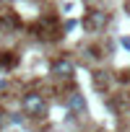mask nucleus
Segmentation results:
<instances>
[{
  "label": "nucleus",
  "mask_w": 130,
  "mask_h": 132,
  "mask_svg": "<svg viewBox=\"0 0 130 132\" xmlns=\"http://www.w3.org/2000/svg\"><path fill=\"white\" fill-rule=\"evenodd\" d=\"M21 109H24V114H26V117L39 119V117L47 111V101H44V96H42V93L31 91V93H26V96L21 98Z\"/></svg>",
  "instance_id": "1"
},
{
  "label": "nucleus",
  "mask_w": 130,
  "mask_h": 132,
  "mask_svg": "<svg viewBox=\"0 0 130 132\" xmlns=\"http://www.w3.org/2000/svg\"><path fill=\"white\" fill-rule=\"evenodd\" d=\"M49 73H52L55 78H62V80H70V78L76 75V65H73V62H70L68 57H60V60H55V62H52Z\"/></svg>",
  "instance_id": "2"
},
{
  "label": "nucleus",
  "mask_w": 130,
  "mask_h": 132,
  "mask_svg": "<svg viewBox=\"0 0 130 132\" xmlns=\"http://www.w3.org/2000/svg\"><path fill=\"white\" fill-rule=\"evenodd\" d=\"M107 21H109V16L104 11H89L86 18H83V29L86 31H99V29H104Z\"/></svg>",
  "instance_id": "3"
},
{
  "label": "nucleus",
  "mask_w": 130,
  "mask_h": 132,
  "mask_svg": "<svg viewBox=\"0 0 130 132\" xmlns=\"http://www.w3.org/2000/svg\"><path fill=\"white\" fill-rule=\"evenodd\" d=\"M65 106H68V111H76V114H83V111H86V98H83V93L73 91V93L68 96V101H65Z\"/></svg>",
  "instance_id": "4"
},
{
  "label": "nucleus",
  "mask_w": 130,
  "mask_h": 132,
  "mask_svg": "<svg viewBox=\"0 0 130 132\" xmlns=\"http://www.w3.org/2000/svg\"><path fill=\"white\" fill-rule=\"evenodd\" d=\"M13 65H16L13 52H0V70H11Z\"/></svg>",
  "instance_id": "5"
},
{
  "label": "nucleus",
  "mask_w": 130,
  "mask_h": 132,
  "mask_svg": "<svg viewBox=\"0 0 130 132\" xmlns=\"http://www.w3.org/2000/svg\"><path fill=\"white\" fill-rule=\"evenodd\" d=\"M107 80H109V75H107V73H96V75H94V86H96V88H104V86H107Z\"/></svg>",
  "instance_id": "6"
},
{
  "label": "nucleus",
  "mask_w": 130,
  "mask_h": 132,
  "mask_svg": "<svg viewBox=\"0 0 130 132\" xmlns=\"http://www.w3.org/2000/svg\"><path fill=\"white\" fill-rule=\"evenodd\" d=\"M78 26V21H65V31H73Z\"/></svg>",
  "instance_id": "7"
},
{
  "label": "nucleus",
  "mask_w": 130,
  "mask_h": 132,
  "mask_svg": "<svg viewBox=\"0 0 130 132\" xmlns=\"http://www.w3.org/2000/svg\"><path fill=\"white\" fill-rule=\"evenodd\" d=\"M120 44H122V47L130 52V36H122V39H120Z\"/></svg>",
  "instance_id": "8"
},
{
  "label": "nucleus",
  "mask_w": 130,
  "mask_h": 132,
  "mask_svg": "<svg viewBox=\"0 0 130 132\" xmlns=\"http://www.w3.org/2000/svg\"><path fill=\"white\" fill-rule=\"evenodd\" d=\"M11 122H13V124H21V122H24V117H21V114H13V117H11Z\"/></svg>",
  "instance_id": "9"
}]
</instances>
